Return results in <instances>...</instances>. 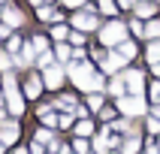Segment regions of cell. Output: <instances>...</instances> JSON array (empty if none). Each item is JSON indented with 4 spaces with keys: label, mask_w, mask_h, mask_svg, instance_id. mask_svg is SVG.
<instances>
[{
    "label": "cell",
    "mask_w": 160,
    "mask_h": 154,
    "mask_svg": "<svg viewBox=\"0 0 160 154\" xmlns=\"http://www.w3.org/2000/svg\"><path fill=\"white\" fill-rule=\"evenodd\" d=\"M0 70H9V54H0Z\"/></svg>",
    "instance_id": "33"
},
{
    "label": "cell",
    "mask_w": 160,
    "mask_h": 154,
    "mask_svg": "<svg viewBox=\"0 0 160 154\" xmlns=\"http://www.w3.org/2000/svg\"><path fill=\"white\" fill-rule=\"evenodd\" d=\"M36 142L42 145V142H52V133H48V130H39V133H36Z\"/></svg>",
    "instance_id": "25"
},
{
    "label": "cell",
    "mask_w": 160,
    "mask_h": 154,
    "mask_svg": "<svg viewBox=\"0 0 160 154\" xmlns=\"http://www.w3.org/2000/svg\"><path fill=\"white\" fill-rule=\"evenodd\" d=\"M67 72L72 76V82H76L79 88H85V91L91 88V79H94V72H91L88 63H70V67H67Z\"/></svg>",
    "instance_id": "1"
},
{
    "label": "cell",
    "mask_w": 160,
    "mask_h": 154,
    "mask_svg": "<svg viewBox=\"0 0 160 154\" xmlns=\"http://www.w3.org/2000/svg\"><path fill=\"white\" fill-rule=\"evenodd\" d=\"M39 91H42V82H39V79L27 82V97H39Z\"/></svg>",
    "instance_id": "12"
},
{
    "label": "cell",
    "mask_w": 160,
    "mask_h": 154,
    "mask_svg": "<svg viewBox=\"0 0 160 154\" xmlns=\"http://www.w3.org/2000/svg\"><path fill=\"white\" fill-rule=\"evenodd\" d=\"M100 9L109 12V15H115V3H112V0H100Z\"/></svg>",
    "instance_id": "24"
},
{
    "label": "cell",
    "mask_w": 160,
    "mask_h": 154,
    "mask_svg": "<svg viewBox=\"0 0 160 154\" xmlns=\"http://www.w3.org/2000/svg\"><path fill=\"white\" fill-rule=\"evenodd\" d=\"M30 154H42V148H39V142H33V151Z\"/></svg>",
    "instance_id": "35"
},
{
    "label": "cell",
    "mask_w": 160,
    "mask_h": 154,
    "mask_svg": "<svg viewBox=\"0 0 160 154\" xmlns=\"http://www.w3.org/2000/svg\"><path fill=\"white\" fill-rule=\"evenodd\" d=\"M151 97H154V103H160V82L151 85Z\"/></svg>",
    "instance_id": "28"
},
{
    "label": "cell",
    "mask_w": 160,
    "mask_h": 154,
    "mask_svg": "<svg viewBox=\"0 0 160 154\" xmlns=\"http://www.w3.org/2000/svg\"><path fill=\"white\" fill-rule=\"evenodd\" d=\"M39 18H42V21H54V18H58V12H54V9H48V6H39Z\"/></svg>",
    "instance_id": "18"
},
{
    "label": "cell",
    "mask_w": 160,
    "mask_h": 154,
    "mask_svg": "<svg viewBox=\"0 0 160 154\" xmlns=\"http://www.w3.org/2000/svg\"><path fill=\"white\" fill-rule=\"evenodd\" d=\"M148 61H151V63H160V42H151V45H148Z\"/></svg>",
    "instance_id": "14"
},
{
    "label": "cell",
    "mask_w": 160,
    "mask_h": 154,
    "mask_svg": "<svg viewBox=\"0 0 160 154\" xmlns=\"http://www.w3.org/2000/svg\"><path fill=\"white\" fill-rule=\"evenodd\" d=\"M33 54H36V48H33V42H30V45H24V52L18 54V63H21V67H27V63L33 61Z\"/></svg>",
    "instance_id": "11"
},
{
    "label": "cell",
    "mask_w": 160,
    "mask_h": 154,
    "mask_svg": "<svg viewBox=\"0 0 160 154\" xmlns=\"http://www.w3.org/2000/svg\"><path fill=\"white\" fill-rule=\"evenodd\" d=\"M154 118H160V106H154Z\"/></svg>",
    "instance_id": "38"
},
{
    "label": "cell",
    "mask_w": 160,
    "mask_h": 154,
    "mask_svg": "<svg viewBox=\"0 0 160 154\" xmlns=\"http://www.w3.org/2000/svg\"><path fill=\"white\" fill-rule=\"evenodd\" d=\"M61 82H63V70L52 63V67L45 70V85H48V88H61Z\"/></svg>",
    "instance_id": "7"
},
{
    "label": "cell",
    "mask_w": 160,
    "mask_h": 154,
    "mask_svg": "<svg viewBox=\"0 0 160 154\" xmlns=\"http://www.w3.org/2000/svg\"><path fill=\"white\" fill-rule=\"evenodd\" d=\"M145 33L148 36H160V21H151V24L145 27Z\"/></svg>",
    "instance_id": "23"
},
{
    "label": "cell",
    "mask_w": 160,
    "mask_h": 154,
    "mask_svg": "<svg viewBox=\"0 0 160 154\" xmlns=\"http://www.w3.org/2000/svg\"><path fill=\"white\" fill-rule=\"evenodd\" d=\"M136 15H142V18L154 15V6H151V3H139V9H136Z\"/></svg>",
    "instance_id": "20"
},
{
    "label": "cell",
    "mask_w": 160,
    "mask_h": 154,
    "mask_svg": "<svg viewBox=\"0 0 160 154\" xmlns=\"http://www.w3.org/2000/svg\"><path fill=\"white\" fill-rule=\"evenodd\" d=\"M124 61H127L124 54H115V52H109L106 57H103V70H106V72H118L121 67H124Z\"/></svg>",
    "instance_id": "5"
},
{
    "label": "cell",
    "mask_w": 160,
    "mask_h": 154,
    "mask_svg": "<svg viewBox=\"0 0 160 154\" xmlns=\"http://www.w3.org/2000/svg\"><path fill=\"white\" fill-rule=\"evenodd\" d=\"M76 151L85 154V151H88V142H85V139H76Z\"/></svg>",
    "instance_id": "30"
},
{
    "label": "cell",
    "mask_w": 160,
    "mask_h": 154,
    "mask_svg": "<svg viewBox=\"0 0 160 154\" xmlns=\"http://www.w3.org/2000/svg\"><path fill=\"white\" fill-rule=\"evenodd\" d=\"M63 3H67V6H79L82 0H63Z\"/></svg>",
    "instance_id": "36"
},
{
    "label": "cell",
    "mask_w": 160,
    "mask_h": 154,
    "mask_svg": "<svg viewBox=\"0 0 160 154\" xmlns=\"http://www.w3.org/2000/svg\"><path fill=\"white\" fill-rule=\"evenodd\" d=\"M130 3H133V0H121V6H130Z\"/></svg>",
    "instance_id": "39"
},
{
    "label": "cell",
    "mask_w": 160,
    "mask_h": 154,
    "mask_svg": "<svg viewBox=\"0 0 160 154\" xmlns=\"http://www.w3.org/2000/svg\"><path fill=\"white\" fill-rule=\"evenodd\" d=\"M52 61H54V57H52L48 52H39V61H36V63H39L42 70H48V67H52Z\"/></svg>",
    "instance_id": "21"
},
{
    "label": "cell",
    "mask_w": 160,
    "mask_h": 154,
    "mask_svg": "<svg viewBox=\"0 0 160 154\" xmlns=\"http://www.w3.org/2000/svg\"><path fill=\"white\" fill-rule=\"evenodd\" d=\"M18 48H21V42H18L15 36H12V39H9V52H18Z\"/></svg>",
    "instance_id": "32"
},
{
    "label": "cell",
    "mask_w": 160,
    "mask_h": 154,
    "mask_svg": "<svg viewBox=\"0 0 160 154\" xmlns=\"http://www.w3.org/2000/svg\"><path fill=\"white\" fill-rule=\"evenodd\" d=\"M58 57L67 61V57H70V48H67V45H58Z\"/></svg>",
    "instance_id": "29"
},
{
    "label": "cell",
    "mask_w": 160,
    "mask_h": 154,
    "mask_svg": "<svg viewBox=\"0 0 160 154\" xmlns=\"http://www.w3.org/2000/svg\"><path fill=\"white\" fill-rule=\"evenodd\" d=\"M72 24L79 27V30H94V27H97V15H91V12H79V15H72Z\"/></svg>",
    "instance_id": "6"
},
{
    "label": "cell",
    "mask_w": 160,
    "mask_h": 154,
    "mask_svg": "<svg viewBox=\"0 0 160 154\" xmlns=\"http://www.w3.org/2000/svg\"><path fill=\"white\" fill-rule=\"evenodd\" d=\"M54 39H67V27H54Z\"/></svg>",
    "instance_id": "31"
},
{
    "label": "cell",
    "mask_w": 160,
    "mask_h": 154,
    "mask_svg": "<svg viewBox=\"0 0 160 154\" xmlns=\"http://www.w3.org/2000/svg\"><path fill=\"white\" fill-rule=\"evenodd\" d=\"M118 106H121V112H124V115H130V118L145 115V103H142V97H139V94H133V97H121V100H118Z\"/></svg>",
    "instance_id": "4"
},
{
    "label": "cell",
    "mask_w": 160,
    "mask_h": 154,
    "mask_svg": "<svg viewBox=\"0 0 160 154\" xmlns=\"http://www.w3.org/2000/svg\"><path fill=\"white\" fill-rule=\"evenodd\" d=\"M148 130H151V133H160V118H151V121H148Z\"/></svg>",
    "instance_id": "27"
},
{
    "label": "cell",
    "mask_w": 160,
    "mask_h": 154,
    "mask_svg": "<svg viewBox=\"0 0 160 154\" xmlns=\"http://www.w3.org/2000/svg\"><path fill=\"white\" fill-rule=\"evenodd\" d=\"M124 82H127V79H115L112 85H109V91H112L115 97H121V94H124Z\"/></svg>",
    "instance_id": "16"
},
{
    "label": "cell",
    "mask_w": 160,
    "mask_h": 154,
    "mask_svg": "<svg viewBox=\"0 0 160 154\" xmlns=\"http://www.w3.org/2000/svg\"><path fill=\"white\" fill-rule=\"evenodd\" d=\"M124 79H127V85H130V91H133V94H142V72H139V70L124 72Z\"/></svg>",
    "instance_id": "8"
},
{
    "label": "cell",
    "mask_w": 160,
    "mask_h": 154,
    "mask_svg": "<svg viewBox=\"0 0 160 154\" xmlns=\"http://www.w3.org/2000/svg\"><path fill=\"white\" fill-rule=\"evenodd\" d=\"M0 151H3V142H0Z\"/></svg>",
    "instance_id": "41"
},
{
    "label": "cell",
    "mask_w": 160,
    "mask_h": 154,
    "mask_svg": "<svg viewBox=\"0 0 160 154\" xmlns=\"http://www.w3.org/2000/svg\"><path fill=\"white\" fill-rule=\"evenodd\" d=\"M39 118H42V121H45V124H48V127L61 121V118H54V112H52V109H42V112H39Z\"/></svg>",
    "instance_id": "15"
},
{
    "label": "cell",
    "mask_w": 160,
    "mask_h": 154,
    "mask_svg": "<svg viewBox=\"0 0 160 154\" xmlns=\"http://www.w3.org/2000/svg\"><path fill=\"white\" fill-rule=\"evenodd\" d=\"M124 36H127V27L121 24V21H112V24L103 27V42L106 45H121Z\"/></svg>",
    "instance_id": "3"
},
{
    "label": "cell",
    "mask_w": 160,
    "mask_h": 154,
    "mask_svg": "<svg viewBox=\"0 0 160 154\" xmlns=\"http://www.w3.org/2000/svg\"><path fill=\"white\" fill-rule=\"evenodd\" d=\"M58 124H61V127H70V124H72V118H70V115H61V121H58Z\"/></svg>",
    "instance_id": "34"
},
{
    "label": "cell",
    "mask_w": 160,
    "mask_h": 154,
    "mask_svg": "<svg viewBox=\"0 0 160 154\" xmlns=\"http://www.w3.org/2000/svg\"><path fill=\"white\" fill-rule=\"evenodd\" d=\"M3 21H6L9 27H18V24H21V21H24V18H21V12H18L15 6H9L6 12H3Z\"/></svg>",
    "instance_id": "10"
},
{
    "label": "cell",
    "mask_w": 160,
    "mask_h": 154,
    "mask_svg": "<svg viewBox=\"0 0 160 154\" xmlns=\"http://www.w3.org/2000/svg\"><path fill=\"white\" fill-rule=\"evenodd\" d=\"M15 139H18V127L15 124H3L0 127V142L3 145H12Z\"/></svg>",
    "instance_id": "9"
},
{
    "label": "cell",
    "mask_w": 160,
    "mask_h": 154,
    "mask_svg": "<svg viewBox=\"0 0 160 154\" xmlns=\"http://www.w3.org/2000/svg\"><path fill=\"white\" fill-rule=\"evenodd\" d=\"M76 133H79V136H91V133H94V124H91V121H82V124L76 127Z\"/></svg>",
    "instance_id": "17"
},
{
    "label": "cell",
    "mask_w": 160,
    "mask_h": 154,
    "mask_svg": "<svg viewBox=\"0 0 160 154\" xmlns=\"http://www.w3.org/2000/svg\"><path fill=\"white\" fill-rule=\"evenodd\" d=\"M136 151H139V139L133 136V139H127V142H124V154H136Z\"/></svg>",
    "instance_id": "19"
},
{
    "label": "cell",
    "mask_w": 160,
    "mask_h": 154,
    "mask_svg": "<svg viewBox=\"0 0 160 154\" xmlns=\"http://www.w3.org/2000/svg\"><path fill=\"white\" fill-rule=\"evenodd\" d=\"M109 145H112V142H109V133H106V136H100L97 142H94V148H97V154H106Z\"/></svg>",
    "instance_id": "13"
},
{
    "label": "cell",
    "mask_w": 160,
    "mask_h": 154,
    "mask_svg": "<svg viewBox=\"0 0 160 154\" xmlns=\"http://www.w3.org/2000/svg\"><path fill=\"white\" fill-rule=\"evenodd\" d=\"M30 3H33V6H39V3H42V0H30Z\"/></svg>",
    "instance_id": "40"
},
{
    "label": "cell",
    "mask_w": 160,
    "mask_h": 154,
    "mask_svg": "<svg viewBox=\"0 0 160 154\" xmlns=\"http://www.w3.org/2000/svg\"><path fill=\"white\" fill-rule=\"evenodd\" d=\"M151 70H154V72H157V76H160V63H151Z\"/></svg>",
    "instance_id": "37"
},
{
    "label": "cell",
    "mask_w": 160,
    "mask_h": 154,
    "mask_svg": "<svg viewBox=\"0 0 160 154\" xmlns=\"http://www.w3.org/2000/svg\"><path fill=\"white\" fill-rule=\"evenodd\" d=\"M121 54L124 57H136V45L133 42H121Z\"/></svg>",
    "instance_id": "22"
},
{
    "label": "cell",
    "mask_w": 160,
    "mask_h": 154,
    "mask_svg": "<svg viewBox=\"0 0 160 154\" xmlns=\"http://www.w3.org/2000/svg\"><path fill=\"white\" fill-rule=\"evenodd\" d=\"M33 48L36 52H45V36H33Z\"/></svg>",
    "instance_id": "26"
},
{
    "label": "cell",
    "mask_w": 160,
    "mask_h": 154,
    "mask_svg": "<svg viewBox=\"0 0 160 154\" xmlns=\"http://www.w3.org/2000/svg\"><path fill=\"white\" fill-rule=\"evenodd\" d=\"M18 154H27V151H18Z\"/></svg>",
    "instance_id": "42"
},
{
    "label": "cell",
    "mask_w": 160,
    "mask_h": 154,
    "mask_svg": "<svg viewBox=\"0 0 160 154\" xmlns=\"http://www.w3.org/2000/svg\"><path fill=\"white\" fill-rule=\"evenodd\" d=\"M6 103H9V109H12V115H21V112H24V100L18 94L12 76H6Z\"/></svg>",
    "instance_id": "2"
}]
</instances>
